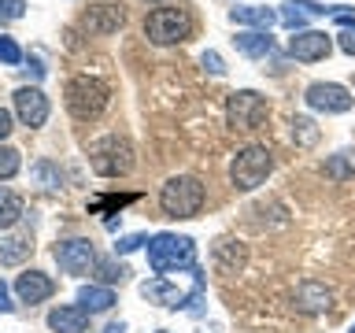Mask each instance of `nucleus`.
<instances>
[{
	"instance_id": "24",
	"label": "nucleus",
	"mask_w": 355,
	"mask_h": 333,
	"mask_svg": "<svg viewBox=\"0 0 355 333\" xmlns=\"http://www.w3.org/2000/svg\"><path fill=\"white\" fill-rule=\"evenodd\" d=\"M307 19H311V15H304V11L296 8V0H285V4L277 8V22H282L285 30H293V33L307 30Z\"/></svg>"
},
{
	"instance_id": "9",
	"label": "nucleus",
	"mask_w": 355,
	"mask_h": 333,
	"mask_svg": "<svg viewBox=\"0 0 355 333\" xmlns=\"http://www.w3.org/2000/svg\"><path fill=\"white\" fill-rule=\"evenodd\" d=\"M52 255H55V263H60V271L63 274H74V278H82V274H89L96 266V244L89 241V237L60 241L52 248Z\"/></svg>"
},
{
	"instance_id": "11",
	"label": "nucleus",
	"mask_w": 355,
	"mask_h": 333,
	"mask_svg": "<svg viewBox=\"0 0 355 333\" xmlns=\"http://www.w3.org/2000/svg\"><path fill=\"white\" fill-rule=\"evenodd\" d=\"M11 104H15V115H19L22 126L37 130V126H44V122H49V96H44L37 85H22V89H15Z\"/></svg>"
},
{
	"instance_id": "18",
	"label": "nucleus",
	"mask_w": 355,
	"mask_h": 333,
	"mask_svg": "<svg viewBox=\"0 0 355 333\" xmlns=\"http://www.w3.org/2000/svg\"><path fill=\"white\" fill-rule=\"evenodd\" d=\"M241 56H248V60H263V56L274 52V33L270 30H241L237 37H233Z\"/></svg>"
},
{
	"instance_id": "27",
	"label": "nucleus",
	"mask_w": 355,
	"mask_h": 333,
	"mask_svg": "<svg viewBox=\"0 0 355 333\" xmlns=\"http://www.w3.org/2000/svg\"><path fill=\"white\" fill-rule=\"evenodd\" d=\"M22 166V155L19 148H11V144H0V182H8V178H15Z\"/></svg>"
},
{
	"instance_id": "31",
	"label": "nucleus",
	"mask_w": 355,
	"mask_h": 333,
	"mask_svg": "<svg viewBox=\"0 0 355 333\" xmlns=\"http://www.w3.org/2000/svg\"><path fill=\"white\" fill-rule=\"evenodd\" d=\"M200 63H204V71H207V74H215V78L226 74V60H222V56H218L215 49H207L204 56H200Z\"/></svg>"
},
{
	"instance_id": "15",
	"label": "nucleus",
	"mask_w": 355,
	"mask_h": 333,
	"mask_svg": "<svg viewBox=\"0 0 355 333\" xmlns=\"http://www.w3.org/2000/svg\"><path fill=\"white\" fill-rule=\"evenodd\" d=\"M49 330L52 333H85L89 330V311L82 304H60L49 311Z\"/></svg>"
},
{
	"instance_id": "26",
	"label": "nucleus",
	"mask_w": 355,
	"mask_h": 333,
	"mask_svg": "<svg viewBox=\"0 0 355 333\" xmlns=\"http://www.w3.org/2000/svg\"><path fill=\"white\" fill-rule=\"evenodd\" d=\"M30 178H37V182H41L44 189H60V185H63V174H60V166H52L49 160L33 163V166H30Z\"/></svg>"
},
{
	"instance_id": "13",
	"label": "nucleus",
	"mask_w": 355,
	"mask_h": 333,
	"mask_svg": "<svg viewBox=\"0 0 355 333\" xmlns=\"http://www.w3.org/2000/svg\"><path fill=\"white\" fill-rule=\"evenodd\" d=\"M293 307L300 311V315H322V311L333 307V289H329L326 282H315V278H307V282L296 285Z\"/></svg>"
},
{
	"instance_id": "33",
	"label": "nucleus",
	"mask_w": 355,
	"mask_h": 333,
	"mask_svg": "<svg viewBox=\"0 0 355 333\" xmlns=\"http://www.w3.org/2000/svg\"><path fill=\"white\" fill-rule=\"evenodd\" d=\"M337 49H340L344 56H352V60H355V26H348V30H340V33H337Z\"/></svg>"
},
{
	"instance_id": "29",
	"label": "nucleus",
	"mask_w": 355,
	"mask_h": 333,
	"mask_svg": "<svg viewBox=\"0 0 355 333\" xmlns=\"http://www.w3.org/2000/svg\"><path fill=\"white\" fill-rule=\"evenodd\" d=\"M0 63L4 67H19L22 63V49L11 37H4V33H0Z\"/></svg>"
},
{
	"instance_id": "12",
	"label": "nucleus",
	"mask_w": 355,
	"mask_h": 333,
	"mask_svg": "<svg viewBox=\"0 0 355 333\" xmlns=\"http://www.w3.org/2000/svg\"><path fill=\"white\" fill-rule=\"evenodd\" d=\"M85 30L89 33H100V37H107V33H119L122 26H126V8L115 4V0H100V4H93L85 11Z\"/></svg>"
},
{
	"instance_id": "23",
	"label": "nucleus",
	"mask_w": 355,
	"mask_h": 333,
	"mask_svg": "<svg viewBox=\"0 0 355 333\" xmlns=\"http://www.w3.org/2000/svg\"><path fill=\"white\" fill-rule=\"evenodd\" d=\"M293 141L300 144V148H315L318 137H322V130H318V122L311 119V115H293Z\"/></svg>"
},
{
	"instance_id": "19",
	"label": "nucleus",
	"mask_w": 355,
	"mask_h": 333,
	"mask_svg": "<svg viewBox=\"0 0 355 333\" xmlns=\"http://www.w3.org/2000/svg\"><path fill=\"white\" fill-rule=\"evenodd\" d=\"M33 255V237L30 233H8L0 237V266H19Z\"/></svg>"
},
{
	"instance_id": "39",
	"label": "nucleus",
	"mask_w": 355,
	"mask_h": 333,
	"mask_svg": "<svg viewBox=\"0 0 355 333\" xmlns=\"http://www.w3.org/2000/svg\"><path fill=\"white\" fill-rule=\"evenodd\" d=\"M148 4H166V0H148Z\"/></svg>"
},
{
	"instance_id": "4",
	"label": "nucleus",
	"mask_w": 355,
	"mask_h": 333,
	"mask_svg": "<svg viewBox=\"0 0 355 333\" xmlns=\"http://www.w3.org/2000/svg\"><path fill=\"white\" fill-rule=\"evenodd\" d=\"M144 37H148L152 44H159V49H166V44H182V41L193 37V15H189L185 8H178V4L152 8L148 19H144Z\"/></svg>"
},
{
	"instance_id": "20",
	"label": "nucleus",
	"mask_w": 355,
	"mask_h": 333,
	"mask_svg": "<svg viewBox=\"0 0 355 333\" xmlns=\"http://www.w3.org/2000/svg\"><path fill=\"white\" fill-rule=\"evenodd\" d=\"M244 259H248V252H244V244L241 241H218L215 244V266L218 271H226V274H237L241 266H244Z\"/></svg>"
},
{
	"instance_id": "35",
	"label": "nucleus",
	"mask_w": 355,
	"mask_h": 333,
	"mask_svg": "<svg viewBox=\"0 0 355 333\" xmlns=\"http://www.w3.org/2000/svg\"><path fill=\"white\" fill-rule=\"evenodd\" d=\"M11 130H15V119H11V111H8V108H0V141H4Z\"/></svg>"
},
{
	"instance_id": "32",
	"label": "nucleus",
	"mask_w": 355,
	"mask_h": 333,
	"mask_svg": "<svg viewBox=\"0 0 355 333\" xmlns=\"http://www.w3.org/2000/svg\"><path fill=\"white\" fill-rule=\"evenodd\" d=\"M137 200V193H126V196H100V200H93V211H100V207H126V204H133Z\"/></svg>"
},
{
	"instance_id": "5",
	"label": "nucleus",
	"mask_w": 355,
	"mask_h": 333,
	"mask_svg": "<svg viewBox=\"0 0 355 333\" xmlns=\"http://www.w3.org/2000/svg\"><path fill=\"white\" fill-rule=\"evenodd\" d=\"M111 100V89L107 82H100V78H89V74H78L67 82V111L78 119V122H93L104 115Z\"/></svg>"
},
{
	"instance_id": "40",
	"label": "nucleus",
	"mask_w": 355,
	"mask_h": 333,
	"mask_svg": "<svg viewBox=\"0 0 355 333\" xmlns=\"http://www.w3.org/2000/svg\"><path fill=\"white\" fill-rule=\"evenodd\" d=\"M155 333H171V330H155Z\"/></svg>"
},
{
	"instance_id": "38",
	"label": "nucleus",
	"mask_w": 355,
	"mask_h": 333,
	"mask_svg": "<svg viewBox=\"0 0 355 333\" xmlns=\"http://www.w3.org/2000/svg\"><path fill=\"white\" fill-rule=\"evenodd\" d=\"M204 333H222V326H218V322H211V326H207Z\"/></svg>"
},
{
	"instance_id": "3",
	"label": "nucleus",
	"mask_w": 355,
	"mask_h": 333,
	"mask_svg": "<svg viewBox=\"0 0 355 333\" xmlns=\"http://www.w3.org/2000/svg\"><path fill=\"white\" fill-rule=\"evenodd\" d=\"M274 171V152L266 144H244L230 163V185L237 193H255Z\"/></svg>"
},
{
	"instance_id": "7",
	"label": "nucleus",
	"mask_w": 355,
	"mask_h": 333,
	"mask_svg": "<svg viewBox=\"0 0 355 333\" xmlns=\"http://www.w3.org/2000/svg\"><path fill=\"white\" fill-rule=\"evenodd\" d=\"M270 115V104L259 89H237L226 100V126L233 130H255L263 126V119Z\"/></svg>"
},
{
	"instance_id": "17",
	"label": "nucleus",
	"mask_w": 355,
	"mask_h": 333,
	"mask_svg": "<svg viewBox=\"0 0 355 333\" xmlns=\"http://www.w3.org/2000/svg\"><path fill=\"white\" fill-rule=\"evenodd\" d=\"M78 304H82L89 315H104V311H111L119 304V296H115V289H111V285L89 282V285L78 289Z\"/></svg>"
},
{
	"instance_id": "28",
	"label": "nucleus",
	"mask_w": 355,
	"mask_h": 333,
	"mask_svg": "<svg viewBox=\"0 0 355 333\" xmlns=\"http://www.w3.org/2000/svg\"><path fill=\"white\" fill-rule=\"evenodd\" d=\"M148 233H126V237H119L115 241V255H130V252H137V248H148Z\"/></svg>"
},
{
	"instance_id": "8",
	"label": "nucleus",
	"mask_w": 355,
	"mask_h": 333,
	"mask_svg": "<svg viewBox=\"0 0 355 333\" xmlns=\"http://www.w3.org/2000/svg\"><path fill=\"white\" fill-rule=\"evenodd\" d=\"M304 100H307L311 111H322V115H344V111H352V104H355L352 89L340 85V82H311Z\"/></svg>"
},
{
	"instance_id": "36",
	"label": "nucleus",
	"mask_w": 355,
	"mask_h": 333,
	"mask_svg": "<svg viewBox=\"0 0 355 333\" xmlns=\"http://www.w3.org/2000/svg\"><path fill=\"white\" fill-rule=\"evenodd\" d=\"M15 304H11V293H8V282H0V315H11Z\"/></svg>"
},
{
	"instance_id": "2",
	"label": "nucleus",
	"mask_w": 355,
	"mask_h": 333,
	"mask_svg": "<svg viewBox=\"0 0 355 333\" xmlns=\"http://www.w3.org/2000/svg\"><path fill=\"white\" fill-rule=\"evenodd\" d=\"M204 200H207V189L193 174H174L159 189V207L166 219H196L204 211Z\"/></svg>"
},
{
	"instance_id": "16",
	"label": "nucleus",
	"mask_w": 355,
	"mask_h": 333,
	"mask_svg": "<svg viewBox=\"0 0 355 333\" xmlns=\"http://www.w3.org/2000/svg\"><path fill=\"white\" fill-rule=\"evenodd\" d=\"M230 22H233V26L270 30L274 22H277V11L274 8H263V4H233L230 8Z\"/></svg>"
},
{
	"instance_id": "10",
	"label": "nucleus",
	"mask_w": 355,
	"mask_h": 333,
	"mask_svg": "<svg viewBox=\"0 0 355 333\" xmlns=\"http://www.w3.org/2000/svg\"><path fill=\"white\" fill-rule=\"evenodd\" d=\"M333 52V37L326 30H300L288 37V56L296 63H318Z\"/></svg>"
},
{
	"instance_id": "14",
	"label": "nucleus",
	"mask_w": 355,
	"mask_h": 333,
	"mask_svg": "<svg viewBox=\"0 0 355 333\" xmlns=\"http://www.w3.org/2000/svg\"><path fill=\"white\" fill-rule=\"evenodd\" d=\"M55 293V282L44 271H26L15 278V296L22 300V304H41V300H49Z\"/></svg>"
},
{
	"instance_id": "30",
	"label": "nucleus",
	"mask_w": 355,
	"mask_h": 333,
	"mask_svg": "<svg viewBox=\"0 0 355 333\" xmlns=\"http://www.w3.org/2000/svg\"><path fill=\"white\" fill-rule=\"evenodd\" d=\"M26 15V0H0V22H15Z\"/></svg>"
},
{
	"instance_id": "25",
	"label": "nucleus",
	"mask_w": 355,
	"mask_h": 333,
	"mask_svg": "<svg viewBox=\"0 0 355 333\" xmlns=\"http://www.w3.org/2000/svg\"><path fill=\"white\" fill-rule=\"evenodd\" d=\"M96 282L100 285H115V282H126V263H115V259H96Z\"/></svg>"
},
{
	"instance_id": "21",
	"label": "nucleus",
	"mask_w": 355,
	"mask_h": 333,
	"mask_svg": "<svg viewBox=\"0 0 355 333\" xmlns=\"http://www.w3.org/2000/svg\"><path fill=\"white\" fill-rule=\"evenodd\" d=\"M322 171H326V178H333V182H348V178H355V148H340V152L326 155Z\"/></svg>"
},
{
	"instance_id": "37",
	"label": "nucleus",
	"mask_w": 355,
	"mask_h": 333,
	"mask_svg": "<svg viewBox=\"0 0 355 333\" xmlns=\"http://www.w3.org/2000/svg\"><path fill=\"white\" fill-rule=\"evenodd\" d=\"M104 333H126V322H111V326H104Z\"/></svg>"
},
{
	"instance_id": "6",
	"label": "nucleus",
	"mask_w": 355,
	"mask_h": 333,
	"mask_svg": "<svg viewBox=\"0 0 355 333\" xmlns=\"http://www.w3.org/2000/svg\"><path fill=\"white\" fill-rule=\"evenodd\" d=\"M133 144L126 137H119V133H107V137H100L89 144V166L100 174V178H122L133 171Z\"/></svg>"
},
{
	"instance_id": "34",
	"label": "nucleus",
	"mask_w": 355,
	"mask_h": 333,
	"mask_svg": "<svg viewBox=\"0 0 355 333\" xmlns=\"http://www.w3.org/2000/svg\"><path fill=\"white\" fill-rule=\"evenodd\" d=\"M329 19L337 22L340 30H348V26H355V11H352V8H344V4H337V11H333Z\"/></svg>"
},
{
	"instance_id": "41",
	"label": "nucleus",
	"mask_w": 355,
	"mask_h": 333,
	"mask_svg": "<svg viewBox=\"0 0 355 333\" xmlns=\"http://www.w3.org/2000/svg\"><path fill=\"white\" fill-rule=\"evenodd\" d=\"M348 333H355V322H352V330H348Z\"/></svg>"
},
{
	"instance_id": "1",
	"label": "nucleus",
	"mask_w": 355,
	"mask_h": 333,
	"mask_svg": "<svg viewBox=\"0 0 355 333\" xmlns=\"http://www.w3.org/2000/svg\"><path fill=\"white\" fill-rule=\"evenodd\" d=\"M148 266L155 274H171V271H193L196 266V241L189 233H152L148 241Z\"/></svg>"
},
{
	"instance_id": "22",
	"label": "nucleus",
	"mask_w": 355,
	"mask_h": 333,
	"mask_svg": "<svg viewBox=\"0 0 355 333\" xmlns=\"http://www.w3.org/2000/svg\"><path fill=\"white\" fill-rule=\"evenodd\" d=\"M22 215H26V204H22V196L15 193V189L0 185V230H11Z\"/></svg>"
}]
</instances>
